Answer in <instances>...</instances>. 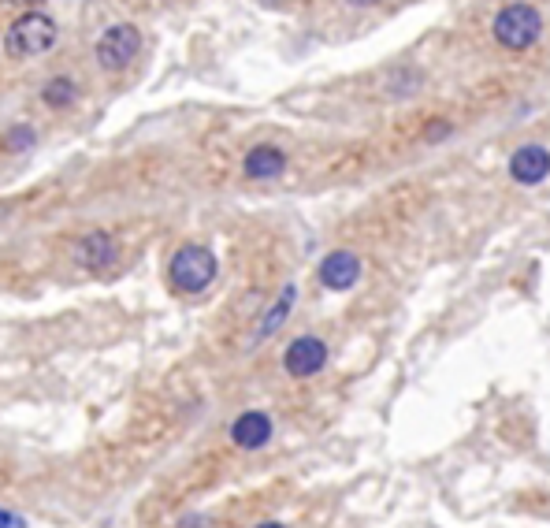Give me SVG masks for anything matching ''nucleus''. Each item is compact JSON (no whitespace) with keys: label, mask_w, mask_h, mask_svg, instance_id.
Masks as SVG:
<instances>
[{"label":"nucleus","mask_w":550,"mask_h":528,"mask_svg":"<svg viewBox=\"0 0 550 528\" xmlns=\"http://www.w3.org/2000/svg\"><path fill=\"white\" fill-rule=\"evenodd\" d=\"M168 279L179 294H201L216 279V257H212V250L197 246V242L179 246L168 264Z\"/></svg>","instance_id":"1"},{"label":"nucleus","mask_w":550,"mask_h":528,"mask_svg":"<svg viewBox=\"0 0 550 528\" xmlns=\"http://www.w3.org/2000/svg\"><path fill=\"white\" fill-rule=\"evenodd\" d=\"M495 38L502 49H510V53H524L528 45H536L539 34H543V15L532 8V4H506L502 12L495 15Z\"/></svg>","instance_id":"2"},{"label":"nucleus","mask_w":550,"mask_h":528,"mask_svg":"<svg viewBox=\"0 0 550 528\" xmlns=\"http://www.w3.org/2000/svg\"><path fill=\"white\" fill-rule=\"evenodd\" d=\"M53 45H56V23L41 12L19 15L12 27H8V38H4V49H8V56H15V60L49 53Z\"/></svg>","instance_id":"3"},{"label":"nucleus","mask_w":550,"mask_h":528,"mask_svg":"<svg viewBox=\"0 0 550 528\" xmlns=\"http://www.w3.org/2000/svg\"><path fill=\"white\" fill-rule=\"evenodd\" d=\"M138 49H142L138 27L116 23V27H108L105 34H101V41H97V64L105 67V71H123V67H131Z\"/></svg>","instance_id":"4"},{"label":"nucleus","mask_w":550,"mask_h":528,"mask_svg":"<svg viewBox=\"0 0 550 528\" xmlns=\"http://www.w3.org/2000/svg\"><path fill=\"white\" fill-rule=\"evenodd\" d=\"M283 365L294 380H309L316 372L328 365V346L324 339H316V335H302V339H294L287 346V354H283Z\"/></svg>","instance_id":"5"},{"label":"nucleus","mask_w":550,"mask_h":528,"mask_svg":"<svg viewBox=\"0 0 550 528\" xmlns=\"http://www.w3.org/2000/svg\"><path fill=\"white\" fill-rule=\"evenodd\" d=\"M510 175L513 183L521 186H539L550 175V149L547 146H521L510 157Z\"/></svg>","instance_id":"6"},{"label":"nucleus","mask_w":550,"mask_h":528,"mask_svg":"<svg viewBox=\"0 0 550 528\" xmlns=\"http://www.w3.org/2000/svg\"><path fill=\"white\" fill-rule=\"evenodd\" d=\"M357 279H361V257L350 250H335L320 261V283L328 291H350Z\"/></svg>","instance_id":"7"},{"label":"nucleus","mask_w":550,"mask_h":528,"mask_svg":"<svg viewBox=\"0 0 550 528\" xmlns=\"http://www.w3.org/2000/svg\"><path fill=\"white\" fill-rule=\"evenodd\" d=\"M231 439H235L242 450H261L268 439H272V417L261 410L242 413L235 424H231Z\"/></svg>","instance_id":"8"},{"label":"nucleus","mask_w":550,"mask_h":528,"mask_svg":"<svg viewBox=\"0 0 550 528\" xmlns=\"http://www.w3.org/2000/svg\"><path fill=\"white\" fill-rule=\"evenodd\" d=\"M242 168H246L249 179H275V175L287 172V153L275 146H253Z\"/></svg>","instance_id":"9"},{"label":"nucleus","mask_w":550,"mask_h":528,"mask_svg":"<svg viewBox=\"0 0 550 528\" xmlns=\"http://www.w3.org/2000/svg\"><path fill=\"white\" fill-rule=\"evenodd\" d=\"M75 253H79V261L86 264V268H105V264L116 261V242H112V235H105V231H90V235L75 246Z\"/></svg>","instance_id":"10"},{"label":"nucleus","mask_w":550,"mask_h":528,"mask_svg":"<svg viewBox=\"0 0 550 528\" xmlns=\"http://www.w3.org/2000/svg\"><path fill=\"white\" fill-rule=\"evenodd\" d=\"M294 294H298V291H294V287H287V291L275 298L272 309L264 313L261 328H257V339H268V335H275V331H279V324H283V320L290 317V309H294Z\"/></svg>","instance_id":"11"},{"label":"nucleus","mask_w":550,"mask_h":528,"mask_svg":"<svg viewBox=\"0 0 550 528\" xmlns=\"http://www.w3.org/2000/svg\"><path fill=\"white\" fill-rule=\"evenodd\" d=\"M420 82H424V75H420L417 67H394L391 75L383 79V86H387V93L391 97H413V93L420 90Z\"/></svg>","instance_id":"12"},{"label":"nucleus","mask_w":550,"mask_h":528,"mask_svg":"<svg viewBox=\"0 0 550 528\" xmlns=\"http://www.w3.org/2000/svg\"><path fill=\"white\" fill-rule=\"evenodd\" d=\"M41 97H45V105L49 108H67L71 101H75V82L71 79H53L49 86H45Z\"/></svg>","instance_id":"13"},{"label":"nucleus","mask_w":550,"mask_h":528,"mask_svg":"<svg viewBox=\"0 0 550 528\" xmlns=\"http://www.w3.org/2000/svg\"><path fill=\"white\" fill-rule=\"evenodd\" d=\"M27 146H34V131L30 127H15L8 134V149H27Z\"/></svg>","instance_id":"14"},{"label":"nucleus","mask_w":550,"mask_h":528,"mask_svg":"<svg viewBox=\"0 0 550 528\" xmlns=\"http://www.w3.org/2000/svg\"><path fill=\"white\" fill-rule=\"evenodd\" d=\"M0 528H27L23 525V517L8 514V510H0Z\"/></svg>","instance_id":"15"},{"label":"nucleus","mask_w":550,"mask_h":528,"mask_svg":"<svg viewBox=\"0 0 550 528\" xmlns=\"http://www.w3.org/2000/svg\"><path fill=\"white\" fill-rule=\"evenodd\" d=\"M261 4H268V8H279V4H287V0H261Z\"/></svg>","instance_id":"16"},{"label":"nucleus","mask_w":550,"mask_h":528,"mask_svg":"<svg viewBox=\"0 0 550 528\" xmlns=\"http://www.w3.org/2000/svg\"><path fill=\"white\" fill-rule=\"evenodd\" d=\"M4 4H41V0H4Z\"/></svg>","instance_id":"17"},{"label":"nucleus","mask_w":550,"mask_h":528,"mask_svg":"<svg viewBox=\"0 0 550 528\" xmlns=\"http://www.w3.org/2000/svg\"><path fill=\"white\" fill-rule=\"evenodd\" d=\"M257 528H283V525H275V521H268V525H257Z\"/></svg>","instance_id":"18"},{"label":"nucleus","mask_w":550,"mask_h":528,"mask_svg":"<svg viewBox=\"0 0 550 528\" xmlns=\"http://www.w3.org/2000/svg\"><path fill=\"white\" fill-rule=\"evenodd\" d=\"M354 4H372V0H354Z\"/></svg>","instance_id":"19"}]
</instances>
